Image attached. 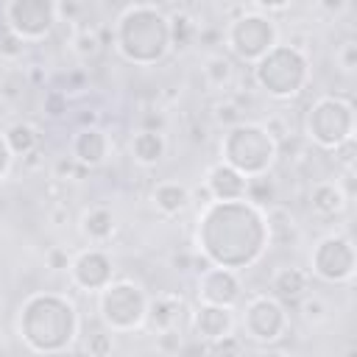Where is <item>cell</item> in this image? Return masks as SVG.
<instances>
[{"label": "cell", "instance_id": "1", "mask_svg": "<svg viewBox=\"0 0 357 357\" xmlns=\"http://www.w3.org/2000/svg\"><path fill=\"white\" fill-rule=\"evenodd\" d=\"M271 245L265 209L251 201H209L195 220V248L215 268L243 271L262 259Z\"/></svg>", "mask_w": 357, "mask_h": 357}, {"label": "cell", "instance_id": "2", "mask_svg": "<svg viewBox=\"0 0 357 357\" xmlns=\"http://www.w3.org/2000/svg\"><path fill=\"white\" fill-rule=\"evenodd\" d=\"M81 335V312L67 293L36 290L17 310V337L42 357L67 354Z\"/></svg>", "mask_w": 357, "mask_h": 357}, {"label": "cell", "instance_id": "3", "mask_svg": "<svg viewBox=\"0 0 357 357\" xmlns=\"http://www.w3.org/2000/svg\"><path fill=\"white\" fill-rule=\"evenodd\" d=\"M112 45L117 56L134 67H153L173 50L167 11L156 3H128L112 25Z\"/></svg>", "mask_w": 357, "mask_h": 357}, {"label": "cell", "instance_id": "4", "mask_svg": "<svg viewBox=\"0 0 357 357\" xmlns=\"http://www.w3.org/2000/svg\"><path fill=\"white\" fill-rule=\"evenodd\" d=\"M279 159V145L276 139L265 131L262 123L240 120L231 128L223 131L220 139V162L234 167L245 178H257L271 173V167Z\"/></svg>", "mask_w": 357, "mask_h": 357}, {"label": "cell", "instance_id": "5", "mask_svg": "<svg viewBox=\"0 0 357 357\" xmlns=\"http://www.w3.org/2000/svg\"><path fill=\"white\" fill-rule=\"evenodd\" d=\"M251 70H254V84L273 100L298 98L312 78L310 53H301L287 42H279L273 50H268Z\"/></svg>", "mask_w": 357, "mask_h": 357}, {"label": "cell", "instance_id": "6", "mask_svg": "<svg viewBox=\"0 0 357 357\" xmlns=\"http://www.w3.org/2000/svg\"><path fill=\"white\" fill-rule=\"evenodd\" d=\"M148 290L134 279H114L100 293H95V307L100 326L114 335L139 332L148 321Z\"/></svg>", "mask_w": 357, "mask_h": 357}, {"label": "cell", "instance_id": "7", "mask_svg": "<svg viewBox=\"0 0 357 357\" xmlns=\"http://www.w3.org/2000/svg\"><path fill=\"white\" fill-rule=\"evenodd\" d=\"M354 103L346 95H321L310 103L304 117V134L312 145L335 151L337 145L354 139Z\"/></svg>", "mask_w": 357, "mask_h": 357}, {"label": "cell", "instance_id": "8", "mask_svg": "<svg viewBox=\"0 0 357 357\" xmlns=\"http://www.w3.org/2000/svg\"><path fill=\"white\" fill-rule=\"evenodd\" d=\"M223 42L229 47V53L245 64H257L268 50H273L282 39H279V25L273 17L257 11V8H243L240 14H234L226 22L223 31Z\"/></svg>", "mask_w": 357, "mask_h": 357}, {"label": "cell", "instance_id": "9", "mask_svg": "<svg viewBox=\"0 0 357 357\" xmlns=\"http://www.w3.org/2000/svg\"><path fill=\"white\" fill-rule=\"evenodd\" d=\"M357 271V251L349 234H326L310 251V271L326 284H349Z\"/></svg>", "mask_w": 357, "mask_h": 357}, {"label": "cell", "instance_id": "10", "mask_svg": "<svg viewBox=\"0 0 357 357\" xmlns=\"http://www.w3.org/2000/svg\"><path fill=\"white\" fill-rule=\"evenodd\" d=\"M6 31L25 45H36L50 36L56 28V3L53 0H8L3 6Z\"/></svg>", "mask_w": 357, "mask_h": 357}, {"label": "cell", "instance_id": "11", "mask_svg": "<svg viewBox=\"0 0 357 357\" xmlns=\"http://www.w3.org/2000/svg\"><path fill=\"white\" fill-rule=\"evenodd\" d=\"M243 335L259 346H271L276 340H282L290 329V315L284 310V304L276 298V296H268V293H259V296H251L245 301V310H243Z\"/></svg>", "mask_w": 357, "mask_h": 357}, {"label": "cell", "instance_id": "12", "mask_svg": "<svg viewBox=\"0 0 357 357\" xmlns=\"http://www.w3.org/2000/svg\"><path fill=\"white\" fill-rule=\"evenodd\" d=\"M70 282L84 293H100L106 284L114 282V259L103 245H89L73 254L70 262Z\"/></svg>", "mask_w": 357, "mask_h": 357}, {"label": "cell", "instance_id": "13", "mask_svg": "<svg viewBox=\"0 0 357 357\" xmlns=\"http://www.w3.org/2000/svg\"><path fill=\"white\" fill-rule=\"evenodd\" d=\"M195 296L201 304H215V307H229L237 310L243 301V279L237 271L229 268H204L195 282Z\"/></svg>", "mask_w": 357, "mask_h": 357}, {"label": "cell", "instance_id": "14", "mask_svg": "<svg viewBox=\"0 0 357 357\" xmlns=\"http://www.w3.org/2000/svg\"><path fill=\"white\" fill-rule=\"evenodd\" d=\"M70 156L84 167H100L109 156H112V137L100 128V126H89V128H75V134L70 137Z\"/></svg>", "mask_w": 357, "mask_h": 357}, {"label": "cell", "instance_id": "15", "mask_svg": "<svg viewBox=\"0 0 357 357\" xmlns=\"http://www.w3.org/2000/svg\"><path fill=\"white\" fill-rule=\"evenodd\" d=\"M234 326H237V315L229 307L198 304V310L192 312V332L204 343H212V346L220 343L223 337L234 335Z\"/></svg>", "mask_w": 357, "mask_h": 357}, {"label": "cell", "instance_id": "16", "mask_svg": "<svg viewBox=\"0 0 357 357\" xmlns=\"http://www.w3.org/2000/svg\"><path fill=\"white\" fill-rule=\"evenodd\" d=\"M204 187H206L212 201H243L248 178L240 176L234 167H229L223 162H215L204 173Z\"/></svg>", "mask_w": 357, "mask_h": 357}, {"label": "cell", "instance_id": "17", "mask_svg": "<svg viewBox=\"0 0 357 357\" xmlns=\"http://www.w3.org/2000/svg\"><path fill=\"white\" fill-rule=\"evenodd\" d=\"M190 204H192V190L184 181L165 178V181H156L151 187V206L162 218H178L187 212Z\"/></svg>", "mask_w": 357, "mask_h": 357}, {"label": "cell", "instance_id": "18", "mask_svg": "<svg viewBox=\"0 0 357 357\" xmlns=\"http://www.w3.org/2000/svg\"><path fill=\"white\" fill-rule=\"evenodd\" d=\"M128 153L139 167H156L167 156V137L159 128H139L128 139Z\"/></svg>", "mask_w": 357, "mask_h": 357}, {"label": "cell", "instance_id": "19", "mask_svg": "<svg viewBox=\"0 0 357 357\" xmlns=\"http://www.w3.org/2000/svg\"><path fill=\"white\" fill-rule=\"evenodd\" d=\"M114 229H117V218L103 204H95V206L84 209V215L78 220V231L89 245H106L114 237Z\"/></svg>", "mask_w": 357, "mask_h": 357}, {"label": "cell", "instance_id": "20", "mask_svg": "<svg viewBox=\"0 0 357 357\" xmlns=\"http://www.w3.org/2000/svg\"><path fill=\"white\" fill-rule=\"evenodd\" d=\"M346 204H349V192L343 190V184L335 178H321V181H315L312 184V190H310V206H312V212L315 215H321V218H335V215H340L343 209H346Z\"/></svg>", "mask_w": 357, "mask_h": 357}, {"label": "cell", "instance_id": "21", "mask_svg": "<svg viewBox=\"0 0 357 357\" xmlns=\"http://www.w3.org/2000/svg\"><path fill=\"white\" fill-rule=\"evenodd\" d=\"M184 310H187V307H184V298H181L178 293H159V296H151L145 326H151L153 332L178 326Z\"/></svg>", "mask_w": 357, "mask_h": 357}, {"label": "cell", "instance_id": "22", "mask_svg": "<svg viewBox=\"0 0 357 357\" xmlns=\"http://www.w3.org/2000/svg\"><path fill=\"white\" fill-rule=\"evenodd\" d=\"M271 290L273 296L282 301V298H301L307 290H310V273L298 265H282L273 271L271 276Z\"/></svg>", "mask_w": 357, "mask_h": 357}, {"label": "cell", "instance_id": "23", "mask_svg": "<svg viewBox=\"0 0 357 357\" xmlns=\"http://www.w3.org/2000/svg\"><path fill=\"white\" fill-rule=\"evenodd\" d=\"M265 220H268L271 243L276 240V243L287 245V243H296L298 234H301V231H298V223H296V218H293V212H290L287 206H282V204L268 206V209H265Z\"/></svg>", "mask_w": 357, "mask_h": 357}, {"label": "cell", "instance_id": "24", "mask_svg": "<svg viewBox=\"0 0 357 357\" xmlns=\"http://www.w3.org/2000/svg\"><path fill=\"white\" fill-rule=\"evenodd\" d=\"M3 139H6V145H8V151H11L14 159H25L28 153H33V151L39 148V134H36V128H33L31 123H22V120L11 123V126L3 131Z\"/></svg>", "mask_w": 357, "mask_h": 357}, {"label": "cell", "instance_id": "25", "mask_svg": "<svg viewBox=\"0 0 357 357\" xmlns=\"http://www.w3.org/2000/svg\"><path fill=\"white\" fill-rule=\"evenodd\" d=\"M70 50L78 61H89L100 53V33L95 25L89 22H78L73 25V33H70Z\"/></svg>", "mask_w": 357, "mask_h": 357}, {"label": "cell", "instance_id": "26", "mask_svg": "<svg viewBox=\"0 0 357 357\" xmlns=\"http://www.w3.org/2000/svg\"><path fill=\"white\" fill-rule=\"evenodd\" d=\"M201 75L212 89H229L234 81V61L223 53H209L201 64Z\"/></svg>", "mask_w": 357, "mask_h": 357}, {"label": "cell", "instance_id": "27", "mask_svg": "<svg viewBox=\"0 0 357 357\" xmlns=\"http://www.w3.org/2000/svg\"><path fill=\"white\" fill-rule=\"evenodd\" d=\"M170 20V42H173V50H187L195 36H198V22L190 11H173L167 14Z\"/></svg>", "mask_w": 357, "mask_h": 357}, {"label": "cell", "instance_id": "28", "mask_svg": "<svg viewBox=\"0 0 357 357\" xmlns=\"http://www.w3.org/2000/svg\"><path fill=\"white\" fill-rule=\"evenodd\" d=\"M276 195H279V190H276V181L271 178V173L257 176V178H248L245 201H251L254 206L268 209V206H273V204H276Z\"/></svg>", "mask_w": 357, "mask_h": 357}, {"label": "cell", "instance_id": "29", "mask_svg": "<svg viewBox=\"0 0 357 357\" xmlns=\"http://www.w3.org/2000/svg\"><path fill=\"white\" fill-rule=\"evenodd\" d=\"M298 312H301V318L307 321V324H312V326H318V324H326L329 321V301L324 298V296H318V293H304L301 298H298Z\"/></svg>", "mask_w": 357, "mask_h": 357}, {"label": "cell", "instance_id": "30", "mask_svg": "<svg viewBox=\"0 0 357 357\" xmlns=\"http://www.w3.org/2000/svg\"><path fill=\"white\" fill-rule=\"evenodd\" d=\"M112 351H114V332H109L106 326H95L89 329V335H84L86 357H112Z\"/></svg>", "mask_w": 357, "mask_h": 357}, {"label": "cell", "instance_id": "31", "mask_svg": "<svg viewBox=\"0 0 357 357\" xmlns=\"http://www.w3.org/2000/svg\"><path fill=\"white\" fill-rule=\"evenodd\" d=\"M335 64L343 75H354V70H357V39L354 36H346L335 47Z\"/></svg>", "mask_w": 357, "mask_h": 357}, {"label": "cell", "instance_id": "32", "mask_svg": "<svg viewBox=\"0 0 357 357\" xmlns=\"http://www.w3.org/2000/svg\"><path fill=\"white\" fill-rule=\"evenodd\" d=\"M156 351L165 354V357H176L181 349H184V335L178 326H170V329H162L156 332V340H153Z\"/></svg>", "mask_w": 357, "mask_h": 357}, {"label": "cell", "instance_id": "33", "mask_svg": "<svg viewBox=\"0 0 357 357\" xmlns=\"http://www.w3.org/2000/svg\"><path fill=\"white\" fill-rule=\"evenodd\" d=\"M67 106H70V98H67L61 89H50V92H45V98H42V112H45L47 117H53V120L64 117V114H67Z\"/></svg>", "mask_w": 357, "mask_h": 357}, {"label": "cell", "instance_id": "34", "mask_svg": "<svg viewBox=\"0 0 357 357\" xmlns=\"http://www.w3.org/2000/svg\"><path fill=\"white\" fill-rule=\"evenodd\" d=\"M81 14H84V3H78V0H59L56 3V20L59 22L78 25L81 22Z\"/></svg>", "mask_w": 357, "mask_h": 357}, {"label": "cell", "instance_id": "35", "mask_svg": "<svg viewBox=\"0 0 357 357\" xmlns=\"http://www.w3.org/2000/svg\"><path fill=\"white\" fill-rule=\"evenodd\" d=\"M45 262H47L50 271H70L73 254H70L67 248H61V245H50V248L45 251Z\"/></svg>", "mask_w": 357, "mask_h": 357}, {"label": "cell", "instance_id": "36", "mask_svg": "<svg viewBox=\"0 0 357 357\" xmlns=\"http://www.w3.org/2000/svg\"><path fill=\"white\" fill-rule=\"evenodd\" d=\"M22 53H25V42H20L14 33L6 31L0 36V56L8 59V61H17V59H22Z\"/></svg>", "mask_w": 357, "mask_h": 357}, {"label": "cell", "instance_id": "37", "mask_svg": "<svg viewBox=\"0 0 357 357\" xmlns=\"http://www.w3.org/2000/svg\"><path fill=\"white\" fill-rule=\"evenodd\" d=\"M215 120H218V123H223L226 128H231V126H234V123H240L243 117H240V109H237L234 103H229V100H226V103H218V106H215Z\"/></svg>", "mask_w": 357, "mask_h": 357}, {"label": "cell", "instance_id": "38", "mask_svg": "<svg viewBox=\"0 0 357 357\" xmlns=\"http://www.w3.org/2000/svg\"><path fill=\"white\" fill-rule=\"evenodd\" d=\"M53 173H56V178H64V176H70V178H78V176L84 173V167H81V165H78L73 156H61V159L56 162Z\"/></svg>", "mask_w": 357, "mask_h": 357}, {"label": "cell", "instance_id": "39", "mask_svg": "<svg viewBox=\"0 0 357 357\" xmlns=\"http://www.w3.org/2000/svg\"><path fill=\"white\" fill-rule=\"evenodd\" d=\"M332 153H335V162H337V165H343V167L351 173V167H354V139H349V142L337 145Z\"/></svg>", "mask_w": 357, "mask_h": 357}, {"label": "cell", "instance_id": "40", "mask_svg": "<svg viewBox=\"0 0 357 357\" xmlns=\"http://www.w3.org/2000/svg\"><path fill=\"white\" fill-rule=\"evenodd\" d=\"M11 165H14V156H11V151H8L6 139H3V131H0V181H6V178H8Z\"/></svg>", "mask_w": 357, "mask_h": 357}, {"label": "cell", "instance_id": "41", "mask_svg": "<svg viewBox=\"0 0 357 357\" xmlns=\"http://www.w3.org/2000/svg\"><path fill=\"white\" fill-rule=\"evenodd\" d=\"M170 265L176 268V271H190V268H195V254H187V251H178V254H173L170 257Z\"/></svg>", "mask_w": 357, "mask_h": 357}, {"label": "cell", "instance_id": "42", "mask_svg": "<svg viewBox=\"0 0 357 357\" xmlns=\"http://www.w3.org/2000/svg\"><path fill=\"white\" fill-rule=\"evenodd\" d=\"M70 220V209L64 206V204H56L53 209H50V223L53 226H64Z\"/></svg>", "mask_w": 357, "mask_h": 357}, {"label": "cell", "instance_id": "43", "mask_svg": "<svg viewBox=\"0 0 357 357\" xmlns=\"http://www.w3.org/2000/svg\"><path fill=\"white\" fill-rule=\"evenodd\" d=\"M42 165V153H39V148L33 151V153H28L25 159H22V167H28V170H36Z\"/></svg>", "mask_w": 357, "mask_h": 357}, {"label": "cell", "instance_id": "44", "mask_svg": "<svg viewBox=\"0 0 357 357\" xmlns=\"http://www.w3.org/2000/svg\"><path fill=\"white\" fill-rule=\"evenodd\" d=\"M89 126H98V112L95 109H84V114H81V128H89Z\"/></svg>", "mask_w": 357, "mask_h": 357}, {"label": "cell", "instance_id": "45", "mask_svg": "<svg viewBox=\"0 0 357 357\" xmlns=\"http://www.w3.org/2000/svg\"><path fill=\"white\" fill-rule=\"evenodd\" d=\"M318 8H324V11H329V14H340V11H346V3L340 0V3H318Z\"/></svg>", "mask_w": 357, "mask_h": 357}, {"label": "cell", "instance_id": "46", "mask_svg": "<svg viewBox=\"0 0 357 357\" xmlns=\"http://www.w3.org/2000/svg\"><path fill=\"white\" fill-rule=\"evenodd\" d=\"M257 357H290V354L282 351V349H265V351H259Z\"/></svg>", "mask_w": 357, "mask_h": 357}, {"label": "cell", "instance_id": "47", "mask_svg": "<svg viewBox=\"0 0 357 357\" xmlns=\"http://www.w3.org/2000/svg\"><path fill=\"white\" fill-rule=\"evenodd\" d=\"M0 357H3V354H0Z\"/></svg>", "mask_w": 357, "mask_h": 357}]
</instances>
